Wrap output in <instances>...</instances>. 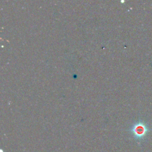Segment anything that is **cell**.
<instances>
[{
    "instance_id": "cell-1",
    "label": "cell",
    "mask_w": 152,
    "mask_h": 152,
    "mask_svg": "<svg viewBox=\"0 0 152 152\" xmlns=\"http://www.w3.org/2000/svg\"><path fill=\"white\" fill-rule=\"evenodd\" d=\"M149 129L147 125L141 122L135 124L131 129V132L134 137L137 140H141L144 138Z\"/></svg>"
}]
</instances>
